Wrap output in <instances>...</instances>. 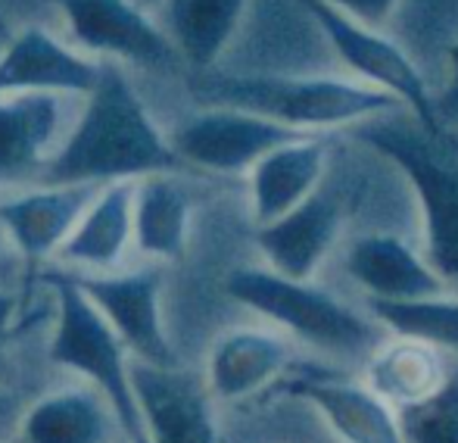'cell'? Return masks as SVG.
Instances as JSON below:
<instances>
[{
    "label": "cell",
    "mask_w": 458,
    "mask_h": 443,
    "mask_svg": "<svg viewBox=\"0 0 458 443\" xmlns=\"http://www.w3.org/2000/svg\"><path fill=\"white\" fill-rule=\"evenodd\" d=\"M191 237V194L175 172L134 182V247L150 262H178Z\"/></svg>",
    "instance_id": "603a6c76"
},
{
    "label": "cell",
    "mask_w": 458,
    "mask_h": 443,
    "mask_svg": "<svg viewBox=\"0 0 458 443\" xmlns=\"http://www.w3.org/2000/svg\"><path fill=\"white\" fill-rule=\"evenodd\" d=\"M399 425L409 443H458V365L440 394L399 413Z\"/></svg>",
    "instance_id": "d4e9b609"
},
{
    "label": "cell",
    "mask_w": 458,
    "mask_h": 443,
    "mask_svg": "<svg viewBox=\"0 0 458 443\" xmlns=\"http://www.w3.org/2000/svg\"><path fill=\"white\" fill-rule=\"evenodd\" d=\"M6 38H10V25H6V16L0 10V41H6Z\"/></svg>",
    "instance_id": "f546056e"
},
{
    "label": "cell",
    "mask_w": 458,
    "mask_h": 443,
    "mask_svg": "<svg viewBox=\"0 0 458 443\" xmlns=\"http://www.w3.org/2000/svg\"><path fill=\"white\" fill-rule=\"evenodd\" d=\"M250 0H163L153 10L178 60L206 72L225 56Z\"/></svg>",
    "instance_id": "7402d4cb"
},
{
    "label": "cell",
    "mask_w": 458,
    "mask_h": 443,
    "mask_svg": "<svg viewBox=\"0 0 458 443\" xmlns=\"http://www.w3.org/2000/svg\"><path fill=\"white\" fill-rule=\"evenodd\" d=\"M44 281L50 285L56 300L54 334H50L47 346L50 362L100 390L119 413L125 438L140 440L144 422H140L138 403H134L128 346L113 331L106 316L91 303V297L79 287L72 272H47Z\"/></svg>",
    "instance_id": "277c9868"
},
{
    "label": "cell",
    "mask_w": 458,
    "mask_h": 443,
    "mask_svg": "<svg viewBox=\"0 0 458 443\" xmlns=\"http://www.w3.org/2000/svg\"><path fill=\"white\" fill-rule=\"evenodd\" d=\"M113 403L91 384L50 390L22 409L13 443H125Z\"/></svg>",
    "instance_id": "e0dca14e"
},
{
    "label": "cell",
    "mask_w": 458,
    "mask_h": 443,
    "mask_svg": "<svg viewBox=\"0 0 458 443\" xmlns=\"http://www.w3.org/2000/svg\"><path fill=\"white\" fill-rule=\"evenodd\" d=\"M131 390L144 438L153 443H218L216 400L206 381L182 365H150L131 359Z\"/></svg>",
    "instance_id": "30bf717a"
},
{
    "label": "cell",
    "mask_w": 458,
    "mask_h": 443,
    "mask_svg": "<svg viewBox=\"0 0 458 443\" xmlns=\"http://www.w3.org/2000/svg\"><path fill=\"white\" fill-rule=\"evenodd\" d=\"M16 306H19V300L13 297V294L0 291V334H4L6 328H10L13 316H16Z\"/></svg>",
    "instance_id": "f1b7e54d"
},
{
    "label": "cell",
    "mask_w": 458,
    "mask_h": 443,
    "mask_svg": "<svg viewBox=\"0 0 458 443\" xmlns=\"http://www.w3.org/2000/svg\"><path fill=\"white\" fill-rule=\"evenodd\" d=\"M134 247V182L97 188L56 260L75 272H115Z\"/></svg>",
    "instance_id": "44dd1931"
},
{
    "label": "cell",
    "mask_w": 458,
    "mask_h": 443,
    "mask_svg": "<svg viewBox=\"0 0 458 443\" xmlns=\"http://www.w3.org/2000/svg\"><path fill=\"white\" fill-rule=\"evenodd\" d=\"M453 362L443 350L403 334L386 340L362 362V384L396 413L421 406L437 396L453 378Z\"/></svg>",
    "instance_id": "ffe728a7"
},
{
    "label": "cell",
    "mask_w": 458,
    "mask_h": 443,
    "mask_svg": "<svg viewBox=\"0 0 458 443\" xmlns=\"http://www.w3.org/2000/svg\"><path fill=\"white\" fill-rule=\"evenodd\" d=\"M290 390L321 415L340 443H409L396 409L374 396L362 381L344 375H309L293 381Z\"/></svg>",
    "instance_id": "d6986e66"
},
{
    "label": "cell",
    "mask_w": 458,
    "mask_h": 443,
    "mask_svg": "<svg viewBox=\"0 0 458 443\" xmlns=\"http://www.w3.org/2000/svg\"><path fill=\"white\" fill-rule=\"evenodd\" d=\"M138 4L144 6V10H150V13H153V10H157L159 4H163V0H138Z\"/></svg>",
    "instance_id": "4dcf8cb0"
},
{
    "label": "cell",
    "mask_w": 458,
    "mask_h": 443,
    "mask_svg": "<svg viewBox=\"0 0 458 443\" xmlns=\"http://www.w3.org/2000/svg\"><path fill=\"white\" fill-rule=\"evenodd\" d=\"M443 60H446V88H443V98L437 100V106L443 104L449 110H458V41L449 44Z\"/></svg>",
    "instance_id": "4316f807"
},
{
    "label": "cell",
    "mask_w": 458,
    "mask_h": 443,
    "mask_svg": "<svg viewBox=\"0 0 458 443\" xmlns=\"http://www.w3.org/2000/svg\"><path fill=\"white\" fill-rule=\"evenodd\" d=\"M75 47L94 60L175 66L178 54L157 16L138 0H56Z\"/></svg>",
    "instance_id": "9c48e42d"
},
{
    "label": "cell",
    "mask_w": 458,
    "mask_h": 443,
    "mask_svg": "<svg viewBox=\"0 0 458 443\" xmlns=\"http://www.w3.org/2000/svg\"><path fill=\"white\" fill-rule=\"evenodd\" d=\"M197 91L209 104L234 106L302 134L359 128L368 119L403 110L396 98L356 79L318 72H206Z\"/></svg>",
    "instance_id": "7a4b0ae2"
},
{
    "label": "cell",
    "mask_w": 458,
    "mask_h": 443,
    "mask_svg": "<svg viewBox=\"0 0 458 443\" xmlns=\"http://www.w3.org/2000/svg\"><path fill=\"white\" fill-rule=\"evenodd\" d=\"M97 194L94 184H29L0 197V228L29 266L60 253Z\"/></svg>",
    "instance_id": "2e32d148"
},
{
    "label": "cell",
    "mask_w": 458,
    "mask_h": 443,
    "mask_svg": "<svg viewBox=\"0 0 458 443\" xmlns=\"http://www.w3.org/2000/svg\"><path fill=\"white\" fill-rule=\"evenodd\" d=\"M296 359V344L277 328L241 325L222 331L209 346L203 381L216 403H241L266 390Z\"/></svg>",
    "instance_id": "9a60e30c"
},
{
    "label": "cell",
    "mask_w": 458,
    "mask_h": 443,
    "mask_svg": "<svg viewBox=\"0 0 458 443\" xmlns=\"http://www.w3.org/2000/svg\"><path fill=\"white\" fill-rule=\"evenodd\" d=\"M66 94H0V191L38 184L72 128Z\"/></svg>",
    "instance_id": "8fae6325"
},
{
    "label": "cell",
    "mask_w": 458,
    "mask_h": 443,
    "mask_svg": "<svg viewBox=\"0 0 458 443\" xmlns=\"http://www.w3.org/2000/svg\"><path fill=\"white\" fill-rule=\"evenodd\" d=\"M125 443H128V440H125Z\"/></svg>",
    "instance_id": "d6a6232c"
},
{
    "label": "cell",
    "mask_w": 458,
    "mask_h": 443,
    "mask_svg": "<svg viewBox=\"0 0 458 443\" xmlns=\"http://www.w3.org/2000/svg\"><path fill=\"white\" fill-rule=\"evenodd\" d=\"M302 138L287 125L234 106H203L184 115L169 134L178 163L216 175H247L268 150Z\"/></svg>",
    "instance_id": "52a82bcc"
},
{
    "label": "cell",
    "mask_w": 458,
    "mask_h": 443,
    "mask_svg": "<svg viewBox=\"0 0 458 443\" xmlns=\"http://www.w3.org/2000/svg\"><path fill=\"white\" fill-rule=\"evenodd\" d=\"M128 443H153L150 438H140V440H128Z\"/></svg>",
    "instance_id": "1f68e13d"
},
{
    "label": "cell",
    "mask_w": 458,
    "mask_h": 443,
    "mask_svg": "<svg viewBox=\"0 0 458 443\" xmlns=\"http://www.w3.org/2000/svg\"><path fill=\"white\" fill-rule=\"evenodd\" d=\"M340 231H344V203L327 184H321L312 197H306L281 219L256 225V247L266 260L262 266L290 278L315 281V275L340 243Z\"/></svg>",
    "instance_id": "4fadbf2b"
},
{
    "label": "cell",
    "mask_w": 458,
    "mask_h": 443,
    "mask_svg": "<svg viewBox=\"0 0 458 443\" xmlns=\"http://www.w3.org/2000/svg\"><path fill=\"white\" fill-rule=\"evenodd\" d=\"M365 310L390 334L415 337L458 359V294L446 291L437 297L405 300V303H380L365 300Z\"/></svg>",
    "instance_id": "cb8c5ba5"
},
{
    "label": "cell",
    "mask_w": 458,
    "mask_h": 443,
    "mask_svg": "<svg viewBox=\"0 0 458 443\" xmlns=\"http://www.w3.org/2000/svg\"><path fill=\"white\" fill-rule=\"evenodd\" d=\"M344 272L359 291H365V300L380 303H405L453 291L421 247L386 231L352 237L344 250Z\"/></svg>",
    "instance_id": "5bb4252c"
},
{
    "label": "cell",
    "mask_w": 458,
    "mask_h": 443,
    "mask_svg": "<svg viewBox=\"0 0 458 443\" xmlns=\"http://www.w3.org/2000/svg\"><path fill=\"white\" fill-rule=\"evenodd\" d=\"M178 166L169 134L153 122L122 63L103 60L94 91L81 98L72 128L38 184L103 188L113 182H138L153 172H175Z\"/></svg>",
    "instance_id": "6da1fadb"
},
{
    "label": "cell",
    "mask_w": 458,
    "mask_h": 443,
    "mask_svg": "<svg viewBox=\"0 0 458 443\" xmlns=\"http://www.w3.org/2000/svg\"><path fill=\"white\" fill-rule=\"evenodd\" d=\"M103 60L75 50L44 25L13 31L0 50V94H66L85 98L100 79Z\"/></svg>",
    "instance_id": "7c38bea8"
},
{
    "label": "cell",
    "mask_w": 458,
    "mask_h": 443,
    "mask_svg": "<svg viewBox=\"0 0 458 443\" xmlns=\"http://www.w3.org/2000/svg\"><path fill=\"white\" fill-rule=\"evenodd\" d=\"M19 415H22V409H19L16 396H13L10 390H4V388H0V428H4V425H10L13 431H16V422H19Z\"/></svg>",
    "instance_id": "83f0119b"
},
{
    "label": "cell",
    "mask_w": 458,
    "mask_h": 443,
    "mask_svg": "<svg viewBox=\"0 0 458 443\" xmlns=\"http://www.w3.org/2000/svg\"><path fill=\"white\" fill-rule=\"evenodd\" d=\"M390 115V113H386ZM386 115L368 119L356 138L386 157L415 191L424 222V256L449 287H458V166L421 125H393Z\"/></svg>",
    "instance_id": "5b68a950"
},
{
    "label": "cell",
    "mask_w": 458,
    "mask_h": 443,
    "mask_svg": "<svg viewBox=\"0 0 458 443\" xmlns=\"http://www.w3.org/2000/svg\"><path fill=\"white\" fill-rule=\"evenodd\" d=\"M331 166V144L325 134H302L268 150L247 172L250 213L256 225L281 219L325 184Z\"/></svg>",
    "instance_id": "ac0fdd59"
},
{
    "label": "cell",
    "mask_w": 458,
    "mask_h": 443,
    "mask_svg": "<svg viewBox=\"0 0 458 443\" xmlns=\"http://www.w3.org/2000/svg\"><path fill=\"white\" fill-rule=\"evenodd\" d=\"M81 291L106 316L131 359L150 365H178L163 322V268L138 266L125 272H72Z\"/></svg>",
    "instance_id": "ba28073f"
},
{
    "label": "cell",
    "mask_w": 458,
    "mask_h": 443,
    "mask_svg": "<svg viewBox=\"0 0 458 443\" xmlns=\"http://www.w3.org/2000/svg\"><path fill=\"white\" fill-rule=\"evenodd\" d=\"M325 4L346 13V16L356 19V22H365V25H371V29L384 31L386 25L393 22V16H396L403 0H325Z\"/></svg>",
    "instance_id": "484cf974"
},
{
    "label": "cell",
    "mask_w": 458,
    "mask_h": 443,
    "mask_svg": "<svg viewBox=\"0 0 458 443\" xmlns=\"http://www.w3.org/2000/svg\"><path fill=\"white\" fill-rule=\"evenodd\" d=\"M225 291L234 303L266 319L293 344H306L331 359L365 362L386 340V331L371 312L356 310L315 281L290 278L268 266H237L225 278Z\"/></svg>",
    "instance_id": "3957f363"
},
{
    "label": "cell",
    "mask_w": 458,
    "mask_h": 443,
    "mask_svg": "<svg viewBox=\"0 0 458 443\" xmlns=\"http://www.w3.org/2000/svg\"><path fill=\"white\" fill-rule=\"evenodd\" d=\"M337 60L352 72V79L390 94L418 119V125L430 134H440V106L430 94L424 69L396 38L386 31L356 22L346 13L327 6L325 0H300Z\"/></svg>",
    "instance_id": "8992f818"
}]
</instances>
